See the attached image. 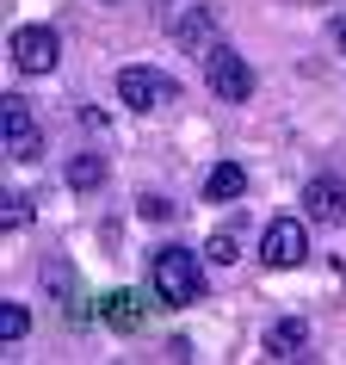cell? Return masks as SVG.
I'll return each mask as SVG.
<instances>
[{
	"label": "cell",
	"instance_id": "52a82bcc",
	"mask_svg": "<svg viewBox=\"0 0 346 365\" xmlns=\"http://www.w3.org/2000/svg\"><path fill=\"white\" fill-rule=\"evenodd\" d=\"M6 50H13V68H19V75H50L62 62V38L50 25H19Z\"/></svg>",
	"mask_w": 346,
	"mask_h": 365
},
{
	"label": "cell",
	"instance_id": "e0dca14e",
	"mask_svg": "<svg viewBox=\"0 0 346 365\" xmlns=\"http://www.w3.org/2000/svg\"><path fill=\"white\" fill-rule=\"evenodd\" d=\"M211 260L216 267H235V260H241V242H235V235H211Z\"/></svg>",
	"mask_w": 346,
	"mask_h": 365
},
{
	"label": "cell",
	"instance_id": "5b68a950",
	"mask_svg": "<svg viewBox=\"0 0 346 365\" xmlns=\"http://www.w3.org/2000/svg\"><path fill=\"white\" fill-rule=\"evenodd\" d=\"M260 260H266L272 272H290L309 260V230L303 217H272L266 230H260Z\"/></svg>",
	"mask_w": 346,
	"mask_h": 365
},
{
	"label": "cell",
	"instance_id": "4fadbf2b",
	"mask_svg": "<svg viewBox=\"0 0 346 365\" xmlns=\"http://www.w3.org/2000/svg\"><path fill=\"white\" fill-rule=\"evenodd\" d=\"M105 173H112V161L99 149H87V155H68V168H62V180L75 186V192H93V186H105Z\"/></svg>",
	"mask_w": 346,
	"mask_h": 365
},
{
	"label": "cell",
	"instance_id": "9a60e30c",
	"mask_svg": "<svg viewBox=\"0 0 346 365\" xmlns=\"http://www.w3.org/2000/svg\"><path fill=\"white\" fill-rule=\"evenodd\" d=\"M25 334H31L25 304H0V346H6V341H25Z\"/></svg>",
	"mask_w": 346,
	"mask_h": 365
},
{
	"label": "cell",
	"instance_id": "7a4b0ae2",
	"mask_svg": "<svg viewBox=\"0 0 346 365\" xmlns=\"http://www.w3.org/2000/svg\"><path fill=\"white\" fill-rule=\"evenodd\" d=\"M198 68H204V87H211L223 106H241V99H253V62L241 56L229 38L216 43V50H204V56H198Z\"/></svg>",
	"mask_w": 346,
	"mask_h": 365
},
{
	"label": "cell",
	"instance_id": "30bf717a",
	"mask_svg": "<svg viewBox=\"0 0 346 365\" xmlns=\"http://www.w3.org/2000/svg\"><path fill=\"white\" fill-rule=\"evenodd\" d=\"M309 353V322L303 316H278L266 328V359H303Z\"/></svg>",
	"mask_w": 346,
	"mask_h": 365
},
{
	"label": "cell",
	"instance_id": "6da1fadb",
	"mask_svg": "<svg viewBox=\"0 0 346 365\" xmlns=\"http://www.w3.org/2000/svg\"><path fill=\"white\" fill-rule=\"evenodd\" d=\"M149 291H154V304H167V309H192L198 297H204V260H198L192 248H154L149 254Z\"/></svg>",
	"mask_w": 346,
	"mask_h": 365
},
{
	"label": "cell",
	"instance_id": "9c48e42d",
	"mask_svg": "<svg viewBox=\"0 0 346 365\" xmlns=\"http://www.w3.org/2000/svg\"><path fill=\"white\" fill-rule=\"evenodd\" d=\"M303 217L309 223H340L346 217V180L340 173H315L303 186Z\"/></svg>",
	"mask_w": 346,
	"mask_h": 365
},
{
	"label": "cell",
	"instance_id": "7c38bea8",
	"mask_svg": "<svg viewBox=\"0 0 346 365\" xmlns=\"http://www.w3.org/2000/svg\"><path fill=\"white\" fill-rule=\"evenodd\" d=\"M99 316H105V328L130 334V328H142V297H136V291H105V297H99Z\"/></svg>",
	"mask_w": 346,
	"mask_h": 365
},
{
	"label": "cell",
	"instance_id": "8992f818",
	"mask_svg": "<svg viewBox=\"0 0 346 365\" xmlns=\"http://www.w3.org/2000/svg\"><path fill=\"white\" fill-rule=\"evenodd\" d=\"M38 279H43V291H50V297L62 304V316H68L75 328H87V322L99 316V309H93V297L80 291V272L68 267L62 254H50V260H43V272H38Z\"/></svg>",
	"mask_w": 346,
	"mask_h": 365
},
{
	"label": "cell",
	"instance_id": "ba28073f",
	"mask_svg": "<svg viewBox=\"0 0 346 365\" xmlns=\"http://www.w3.org/2000/svg\"><path fill=\"white\" fill-rule=\"evenodd\" d=\"M173 43H186L192 56H204V50L223 43V19H216L211 6H179L173 13Z\"/></svg>",
	"mask_w": 346,
	"mask_h": 365
},
{
	"label": "cell",
	"instance_id": "3957f363",
	"mask_svg": "<svg viewBox=\"0 0 346 365\" xmlns=\"http://www.w3.org/2000/svg\"><path fill=\"white\" fill-rule=\"evenodd\" d=\"M117 99L130 112H167V106H179V81L154 62H130V68H117Z\"/></svg>",
	"mask_w": 346,
	"mask_h": 365
},
{
	"label": "cell",
	"instance_id": "8fae6325",
	"mask_svg": "<svg viewBox=\"0 0 346 365\" xmlns=\"http://www.w3.org/2000/svg\"><path fill=\"white\" fill-rule=\"evenodd\" d=\"M241 192H248V168L241 161H216L204 173V205H235Z\"/></svg>",
	"mask_w": 346,
	"mask_h": 365
},
{
	"label": "cell",
	"instance_id": "2e32d148",
	"mask_svg": "<svg viewBox=\"0 0 346 365\" xmlns=\"http://www.w3.org/2000/svg\"><path fill=\"white\" fill-rule=\"evenodd\" d=\"M136 217H142V223H167V217H173V205H167L161 192H142V198H136Z\"/></svg>",
	"mask_w": 346,
	"mask_h": 365
},
{
	"label": "cell",
	"instance_id": "277c9868",
	"mask_svg": "<svg viewBox=\"0 0 346 365\" xmlns=\"http://www.w3.org/2000/svg\"><path fill=\"white\" fill-rule=\"evenodd\" d=\"M0 149L13 155V161H43V124L31 118V99H19V93H6L0 99Z\"/></svg>",
	"mask_w": 346,
	"mask_h": 365
},
{
	"label": "cell",
	"instance_id": "5bb4252c",
	"mask_svg": "<svg viewBox=\"0 0 346 365\" xmlns=\"http://www.w3.org/2000/svg\"><path fill=\"white\" fill-rule=\"evenodd\" d=\"M25 223H31V198H25V192H6V198H0V230L19 235Z\"/></svg>",
	"mask_w": 346,
	"mask_h": 365
},
{
	"label": "cell",
	"instance_id": "ac0fdd59",
	"mask_svg": "<svg viewBox=\"0 0 346 365\" xmlns=\"http://www.w3.org/2000/svg\"><path fill=\"white\" fill-rule=\"evenodd\" d=\"M327 31H334V50H340V56H346V13H340V19H334V25H327Z\"/></svg>",
	"mask_w": 346,
	"mask_h": 365
}]
</instances>
